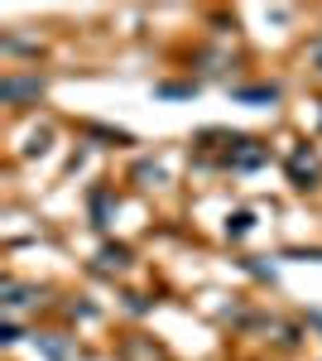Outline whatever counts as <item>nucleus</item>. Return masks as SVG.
<instances>
[{
  "mask_svg": "<svg viewBox=\"0 0 322 361\" xmlns=\"http://www.w3.org/2000/svg\"><path fill=\"white\" fill-rule=\"evenodd\" d=\"M34 342L44 347V357H49V361H68V347H63L58 337H34Z\"/></svg>",
  "mask_w": 322,
  "mask_h": 361,
  "instance_id": "obj_8",
  "label": "nucleus"
},
{
  "mask_svg": "<svg viewBox=\"0 0 322 361\" xmlns=\"http://www.w3.org/2000/svg\"><path fill=\"white\" fill-rule=\"evenodd\" d=\"M289 260H322V250H289Z\"/></svg>",
  "mask_w": 322,
  "mask_h": 361,
  "instance_id": "obj_13",
  "label": "nucleus"
},
{
  "mask_svg": "<svg viewBox=\"0 0 322 361\" xmlns=\"http://www.w3.org/2000/svg\"><path fill=\"white\" fill-rule=\"evenodd\" d=\"M0 294H5V308H25L29 299H34L25 284H15V279H5V284H0Z\"/></svg>",
  "mask_w": 322,
  "mask_h": 361,
  "instance_id": "obj_5",
  "label": "nucleus"
},
{
  "mask_svg": "<svg viewBox=\"0 0 322 361\" xmlns=\"http://www.w3.org/2000/svg\"><path fill=\"white\" fill-rule=\"evenodd\" d=\"M289 173H294V183H298V188H313L322 169H318V159H313L308 149H294V159H289Z\"/></svg>",
  "mask_w": 322,
  "mask_h": 361,
  "instance_id": "obj_2",
  "label": "nucleus"
},
{
  "mask_svg": "<svg viewBox=\"0 0 322 361\" xmlns=\"http://www.w3.org/2000/svg\"><path fill=\"white\" fill-rule=\"evenodd\" d=\"M39 92H44L39 78H5V82H0V97H5V102H25V97H39Z\"/></svg>",
  "mask_w": 322,
  "mask_h": 361,
  "instance_id": "obj_3",
  "label": "nucleus"
},
{
  "mask_svg": "<svg viewBox=\"0 0 322 361\" xmlns=\"http://www.w3.org/2000/svg\"><path fill=\"white\" fill-rule=\"evenodd\" d=\"M92 212H97V226H106V212H111V193H92Z\"/></svg>",
  "mask_w": 322,
  "mask_h": 361,
  "instance_id": "obj_9",
  "label": "nucleus"
},
{
  "mask_svg": "<svg viewBox=\"0 0 322 361\" xmlns=\"http://www.w3.org/2000/svg\"><path fill=\"white\" fill-rule=\"evenodd\" d=\"M236 102H279V87H236Z\"/></svg>",
  "mask_w": 322,
  "mask_h": 361,
  "instance_id": "obj_6",
  "label": "nucleus"
},
{
  "mask_svg": "<svg viewBox=\"0 0 322 361\" xmlns=\"http://www.w3.org/2000/svg\"><path fill=\"white\" fill-rule=\"evenodd\" d=\"M140 178H144V183H163V169L159 164H140Z\"/></svg>",
  "mask_w": 322,
  "mask_h": 361,
  "instance_id": "obj_12",
  "label": "nucleus"
},
{
  "mask_svg": "<svg viewBox=\"0 0 322 361\" xmlns=\"http://www.w3.org/2000/svg\"><path fill=\"white\" fill-rule=\"evenodd\" d=\"M313 58H318V63H322V39H318V44H313Z\"/></svg>",
  "mask_w": 322,
  "mask_h": 361,
  "instance_id": "obj_14",
  "label": "nucleus"
},
{
  "mask_svg": "<svg viewBox=\"0 0 322 361\" xmlns=\"http://www.w3.org/2000/svg\"><path fill=\"white\" fill-rule=\"evenodd\" d=\"M231 169H260L269 159V149L265 145H255V140H245V135H226V154H221Z\"/></svg>",
  "mask_w": 322,
  "mask_h": 361,
  "instance_id": "obj_1",
  "label": "nucleus"
},
{
  "mask_svg": "<svg viewBox=\"0 0 322 361\" xmlns=\"http://www.w3.org/2000/svg\"><path fill=\"white\" fill-rule=\"evenodd\" d=\"M130 265V250L125 246H106L101 250V270H125Z\"/></svg>",
  "mask_w": 322,
  "mask_h": 361,
  "instance_id": "obj_7",
  "label": "nucleus"
},
{
  "mask_svg": "<svg viewBox=\"0 0 322 361\" xmlns=\"http://www.w3.org/2000/svg\"><path fill=\"white\" fill-rule=\"evenodd\" d=\"M44 149H49V130H39V135L25 145V154H44Z\"/></svg>",
  "mask_w": 322,
  "mask_h": 361,
  "instance_id": "obj_11",
  "label": "nucleus"
},
{
  "mask_svg": "<svg viewBox=\"0 0 322 361\" xmlns=\"http://www.w3.org/2000/svg\"><path fill=\"white\" fill-rule=\"evenodd\" d=\"M154 92H159V97H192L197 87L192 82H163V87H154Z\"/></svg>",
  "mask_w": 322,
  "mask_h": 361,
  "instance_id": "obj_10",
  "label": "nucleus"
},
{
  "mask_svg": "<svg viewBox=\"0 0 322 361\" xmlns=\"http://www.w3.org/2000/svg\"><path fill=\"white\" fill-rule=\"evenodd\" d=\"M250 226H255V212H231V217H226V236H236V241H241V236H250Z\"/></svg>",
  "mask_w": 322,
  "mask_h": 361,
  "instance_id": "obj_4",
  "label": "nucleus"
}]
</instances>
